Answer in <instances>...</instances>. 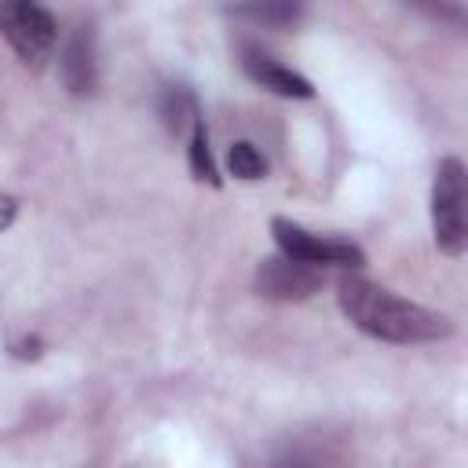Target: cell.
I'll return each mask as SVG.
<instances>
[{"instance_id": "ba28073f", "label": "cell", "mask_w": 468, "mask_h": 468, "mask_svg": "<svg viewBox=\"0 0 468 468\" xmlns=\"http://www.w3.org/2000/svg\"><path fill=\"white\" fill-rule=\"evenodd\" d=\"M230 11L263 29H292L303 18L307 0H234Z\"/></svg>"}, {"instance_id": "7c38bea8", "label": "cell", "mask_w": 468, "mask_h": 468, "mask_svg": "<svg viewBox=\"0 0 468 468\" xmlns=\"http://www.w3.org/2000/svg\"><path fill=\"white\" fill-rule=\"evenodd\" d=\"M410 4L424 7V11L435 15V18H450L453 26H461V4H457V0H410Z\"/></svg>"}, {"instance_id": "4fadbf2b", "label": "cell", "mask_w": 468, "mask_h": 468, "mask_svg": "<svg viewBox=\"0 0 468 468\" xmlns=\"http://www.w3.org/2000/svg\"><path fill=\"white\" fill-rule=\"evenodd\" d=\"M15 219V197H0V230Z\"/></svg>"}, {"instance_id": "30bf717a", "label": "cell", "mask_w": 468, "mask_h": 468, "mask_svg": "<svg viewBox=\"0 0 468 468\" xmlns=\"http://www.w3.org/2000/svg\"><path fill=\"white\" fill-rule=\"evenodd\" d=\"M186 165H190V176L197 183H208V186H219V168H216V157H212V146H208V128H205V117H197L186 132Z\"/></svg>"}, {"instance_id": "5b68a950", "label": "cell", "mask_w": 468, "mask_h": 468, "mask_svg": "<svg viewBox=\"0 0 468 468\" xmlns=\"http://www.w3.org/2000/svg\"><path fill=\"white\" fill-rule=\"evenodd\" d=\"M318 289H322V267L289 256H271L256 267V292L263 300L292 303V300H311Z\"/></svg>"}, {"instance_id": "7a4b0ae2", "label": "cell", "mask_w": 468, "mask_h": 468, "mask_svg": "<svg viewBox=\"0 0 468 468\" xmlns=\"http://www.w3.org/2000/svg\"><path fill=\"white\" fill-rule=\"evenodd\" d=\"M464 165L457 157H442L431 179V234L446 256H464L468 249V212H464Z\"/></svg>"}, {"instance_id": "277c9868", "label": "cell", "mask_w": 468, "mask_h": 468, "mask_svg": "<svg viewBox=\"0 0 468 468\" xmlns=\"http://www.w3.org/2000/svg\"><path fill=\"white\" fill-rule=\"evenodd\" d=\"M0 33L22 62H44L58 40V26L40 0H0Z\"/></svg>"}, {"instance_id": "52a82bcc", "label": "cell", "mask_w": 468, "mask_h": 468, "mask_svg": "<svg viewBox=\"0 0 468 468\" xmlns=\"http://www.w3.org/2000/svg\"><path fill=\"white\" fill-rule=\"evenodd\" d=\"M58 66H62V80H66V88L73 95H88L95 88L99 62H95V33H91V26H77L73 29V37L62 48Z\"/></svg>"}, {"instance_id": "9c48e42d", "label": "cell", "mask_w": 468, "mask_h": 468, "mask_svg": "<svg viewBox=\"0 0 468 468\" xmlns=\"http://www.w3.org/2000/svg\"><path fill=\"white\" fill-rule=\"evenodd\" d=\"M157 113H161L165 128L176 132V135H179V132H190V124L201 117L197 99H194V91H190L186 84H168V88H161Z\"/></svg>"}, {"instance_id": "8fae6325", "label": "cell", "mask_w": 468, "mask_h": 468, "mask_svg": "<svg viewBox=\"0 0 468 468\" xmlns=\"http://www.w3.org/2000/svg\"><path fill=\"white\" fill-rule=\"evenodd\" d=\"M227 172H230L234 179L252 183V179H263V176H267V161H263V154L256 150V143L238 139V143H230V150H227Z\"/></svg>"}, {"instance_id": "6da1fadb", "label": "cell", "mask_w": 468, "mask_h": 468, "mask_svg": "<svg viewBox=\"0 0 468 468\" xmlns=\"http://www.w3.org/2000/svg\"><path fill=\"white\" fill-rule=\"evenodd\" d=\"M336 300H340L344 318L358 333L384 340V344H435L453 333V322L446 314H439L424 303H413V300H406L377 282H366L358 274L340 278Z\"/></svg>"}, {"instance_id": "3957f363", "label": "cell", "mask_w": 468, "mask_h": 468, "mask_svg": "<svg viewBox=\"0 0 468 468\" xmlns=\"http://www.w3.org/2000/svg\"><path fill=\"white\" fill-rule=\"evenodd\" d=\"M271 234H274V245L282 256L289 260H300V263H311V267H340V271H358L366 263V252L347 241V238H325V234H314L285 216H274L271 219Z\"/></svg>"}, {"instance_id": "8992f818", "label": "cell", "mask_w": 468, "mask_h": 468, "mask_svg": "<svg viewBox=\"0 0 468 468\" xmlns=\"http://www.w3.org/2000/svg\"><path fill=\"white\" fill-rule=\"evenodd\" d=\"M241 69L249 73V80H256L260 88L282 95V99H314V84L296 73L292 66L278 62L274 55L260 51V48H245L241 51Z\"/></svg>"}]
</instances>
